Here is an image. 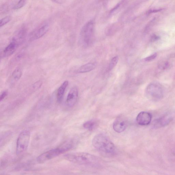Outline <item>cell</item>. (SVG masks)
Listing matches in <instances>:
<instances>
[{
	"mask_svg": "<svg viewBox=\"0 0 175 175\" xmlns=\"http://www.w3.org/2000/svg\"><path fill=\"white\" fill-rule=\"evenodd\" d=\"M92 144L94 148L103 155L112 156L116 154V148L114 144L103 134H98L94 136Z\"/></svg>",
	"mask_w": 175,
	"mask_h": 175,
	"instance_id": "cell-1",
	"label": "cell"
},
{
	"mask_svg": "<svg viewBox=\"0 0 175 175\" xmlns=\"http://www.w3.org/2000/svg\"><path fill=\"white\" fill-rule=\"evenodd\" d=\"M64 157L68 161L79 165L97 166L100 162L97 157L88 153H70L65 154Z\"/></svg>",
	"mask_w": 175,
	"mask_h": 175,
	"instance_id": "cell-2",
	"label": "cell"
},
{
	"mask_svg": "<svg viewBox=\"0 0 175 175\" xmlns=\"http://www.w3.org/2000/svg\"><path fill=\"white\" fill-rule=\"evenodd\" d=\"M94 24L91 20L84 25L80 34V40L82 45L85 47L92 45L94 41Z\"/></svg>",
	"mask_w": 175,
	"mask_h": 175,
	"instance_id": "cell-3",
	"label": "cell"
},
{
	"mask_svg": "<svg viewBox=\"0 0 175 175\" xmlns=\"http://www.w3.org/2000/svg\"><path fill=\"white\" fill-rule=\"evenodd\" d=\"M145 93L149 99L152 101H158L163 97V87L160 83L157 82L149 84L146 89Z\"/></svg>",
	"mask_w": 175,
	"mask_h": 175,
	"instance_id": "cell-4",
	"label": "cell"
},
{
	"mask_svg": "<svg viewBox=\"0 0 175 175\" xmlns=\"http://www.w3.org/2000/svg\"><path fill=\"white\" fill-rule=\"evenodd\" d=\"M30 134L28 130H24L20 133L17 138L16 154L20 155L26 151L30 141Z\"/></svg>",
	"mask_w": 175,
	"mask_h": 175,
	"instance_id": "cell-5",
	"label": "cell"
},
{
	"mask_svg": "<svg viewBox=\"0 0 175 175\" xmlns=\"http://www.w3.org/2000/svg\"><path fill=\"white\" fill-rule=\"evenodd\" d=\"M49 28L48 22L42 23L31 33L29 35V39L31 41H34L41 38L48 31Z\"/></svg>",
	"mask_w": 175,
	"mask_h": 175,
	"instance_id": "cell-6",
	"label": "cell"
},
{
	"mask_svg": "<svg viewBox=\"0 0 175 175\" xmlns=\"http://www.w3.org/2000/svg\"><path fill=\"white\" fill-rule=\"evenodd\" d=\"M62 153L59 148L51 149L39 155L37 158V161L40 163L44 162L57 157Z\"/></svg>",
	"mask_w": 175,
	"mask_h": 175,
	"instance_id": "cell-7",
	"label": "cell"
},
{
	"mask_svg": "<svg viewBox=\"0 0 175 175\" xmlns=\"http://www.w3.org/2000/svg\"><path fill=\"white\" fill-rule=\"evenodd\" d=\"M78 88L73 87L70 89L68 94L66 104L68 108H72L74 106L78 101Z\"/></svg>",
	"mask_w": 175,
	"mask_h": 175,
	"instance_id": "cell-8",
	"label": "cell"
},
{
	"mask_svg": "<svg viewBox=\"0 0 175 175\" xmlns=\"http://www.w3.org/2000/svg\"><path fill=\"white\" fill-rule=\"evenodd\" d=\"M128 125L127 119L122 116H118L116 119L113 124V128L115 132L121 133L123 132Z\"/></svg>",
	"mask_w": 175,
	"mask_h": 175,
	"instance_id": "cell-9",
	"label": "cell"
},
{
	"mask_svg": "<svg viewBox=\"0 0 175 175\" xmlns=\"http://www.w3.org/2000/svg\"><path fill=\"white\" fill-rule=\"evenodd\" d=\"M152 115L148 112H142L137 116L136 121L138 125L141 126H147L151 122Z\"/></svg>",
	"mask_w": 175,
	"mask_h": 175,
	"instance_id": "cell-10",
	"label": "cell"
},
{
	"mask_svg": "<svg viewBox=\"0 0 175 175\" xmlns=\"http://www.w3.org/2000/svg\"><path fill=\"white\" fill-rule=\"evenodd\" d=\"M173 115L171 113L168 114L162 118L155 120L153 126L155 128H160L167 125L172 121Z\"/></svg>",
	"mask_w": 175,
	"mask_h": 175,
	"instance_id": "cell-11",
	"label": "cell"
},
{
	"mask_svg": "<svg viewBox=\"0 0 175 175\" xmlns=\"http://www.w3.org/2000/svg\"><path fill=\"white\" fill-rule=\"evenodd\" d=\"M27 34L26 28L24 27L22 28L17 31L12 41L16 42L19 46L24 42L26 38Z\"/></svg>",
	"mask_w": 175,
	"mask_h": 175,
	"instance_id": "cell-12",
	"label": "cell"
},
{
	"mask_svg": "<svg viewBox=\"0 0 175 175\" xmlns=\"http://www.w3.org/2000/svg\"><path fill=\"white\" fill-rule=\"evenodd\" d=\"M19 46L16 42L11 41L9 44L3 50L1 54V57L2 58L9 57L15 52L16 51Z\"/></svg>",
	"mask_w": 175,
	"mask_h": 175,
	"instance_id": "cell-13",
	"label": "cell"
},
{
	"mask_svg": "<svg viewBox=\"0 0 175 175\" xmlns=\"http://www.w3.org/2000/svg\"><path fill=\"white\" fill-rule=\"evenodd\" d=\"M68 85V81H65L58 88L57 94V100L58 103H60L63 100L66 89Z\"/></svg>",
	"mask_w": 175,
	"mask_h": 175,
	"instance_id": "cell-14",
	"label": "cell"
},
{
	"mask_svg": "<svg viewBox=\"0 0 175 175\" xmlns=\"http://www.w3.org/2000/svg\"><path fill=\"white\" fill-rule=\"evenodd\" d=\"M95 67L96 65L94 63H88L80 67L78 72L80 73L89 72L93 70Z\"/></svg>",
	"mask_w": 175,
	"mask_h": 175,
	"instance_id": "cell-15",
	"label": "cell"
},
{
	"mask_svg": "<svg viewBox=\"0 0 175 175\" xmlns=\"http://www.w3.org/2000/svg\"><path fill=\"white\" fill-rule=\"evenodd\" d=\"M75 144V142L72 140H69L64 143L59 148L62 153L65 152L72 148Z\"/></svg>",
	"mask_w": 175,
	"mask_h": 175,
	"instance_id": "cell-16",
	"label": "cell"
},
{
	"mask_svg": "<svg viewBox=\"0 0 175 175\" xmlns=\"http://www.w3.org/2000/svg\"><path fill=\"white\" fill-rule=\"evenodd\" d=\"M98 126V123L96 120H91L87 121L83 124L84 128L90 131L96 129Z\"/></svg>",
	"mask_w": 175,
	"mask_h": 175,
	"instance_id": "cell-17",
	"label": "cell"
},
{
	"mask_svg": "<svg viewBox=\"0 0 175 175\" xmlns=\"http://www.w3.org/2000/svg\"><path fill=\"white\" fill-rule=\"evenodd\" d=\"M22 75V72L20 68H17L13 72L12 78L14 81H18L21 78Z\"/></svg>",
	"mask_w": 175,
	"mask_h": 175,
	"instance_id": "cell-18",
	"label": "cell"
},
{
	"mask_svg": "<svg viewBox=\"0 0 175 175\" xmlns=\"http://www.w3.org/2000/svg\"><path fill=\"white\" fill-rule=\"evenodd\" d=\"M12 136V133L11 132L8 131L1 135V146L4 145L5 142L8 141L10 137Z\"/></svg>",
	"mask_w": 175,
	"mask_h": 175,
	"instance_id": "cell-19",
	"label": "cell"
},
{
	"mask_svg": "<svg viewBox=\"0 0 175 175\" xmlns=\"http://www.w3.org/2000/svg\"><path fill=\"white\" fill-rule=\"evenodd\" d=\"M118 60L119 57L118 56H116L112 58L109 63L108 68L109 71H112L114 68L117 64Z\"/></svg>",
	"mask_w": 175,
	"mask_h": 175,
	"instance_id": "cell-20",
	"label": "cell"
},
{
	"mask_svg": "<svg viewBox=\"0 0 175 175\" xmlns=\"http://www.w3.org/2000/svg\"><path fill=\"white\" fill-rule=\"evenodd\" d=\"M27 0H20L16 4L13 6V9L14 10H18L22 8L27 2Z\"/></svg>",
	"mask_w": 175,
	"mask_h": 175,
	"instance_id": "cell-21",
	"label": "cell"
},
{
	"mask_svg": "<svg viewBox=\"0 0 175 175\" xmlns=\"http://www.w3.org/2000/svg\"><path fill=\"white\" fill-rule=\"evenodd\" d=\"M12 20V17L8 16L2 18L0 21V27L1 28L8 23Z\"/></svg>",
	"mask_w": 175,
	"mask_h": 175,
	"instance_id": "cell-22",
	"label": "cell"
},
{
	"mask_svg": "<svg viewBox=\"0 0 175 175\" xmlns=\"http://www.w3.org/2000/svg\"><path fill=\"white\" fill-rule=\"evenodd\" d=\"M42 82L41 81H38L35 82L33 85V88L35 89H39L41 87Z\"/></svg>",
	"mask_w": 175,
	"mask_h": 175,
	"instance_id": "cell-23",
	"label": "cell"
},
{
	"mask_svg": "<svg viewBox=\"0 0 175 175\" xmlns=\"http://www.w3.org/2000/svg\"><path fill=\"white\" fill-rule=\"evenodd\" d=\"M169 63L167 62H163L159 65V68L162 70H165L169 67Z\"/></svg>",
	"mask_w": 175,
	"mask_h": 175,
	"instance_id": "cell-24",
	"label": "cell"
},
{
	"mask_svg": "<svg viewBox=\"0 0 175 175\" xmlns=\"http://www.w3.org/2000/svg\"><path fill=\"white\" fill-rule=\"evenodd\" d=\"M157 53H155L145 58V60L147 62L151 61L153 60H154L155 58H156L157 56Z\"/></svg>",
	"mask_w": 175,
	"mask_h": 175,
	"instance_id": "cell-25",
	"label": "cell"
},
{
	"mask_svg": "<svg viewBox=\"0 0 175 175\" xmlns=\"http://www.w3.org/2000/svg\"><path fill=\"white\" fill-rule=\"evenodd\" d=\"M160 38L159 36L156 34H153L151 38V42H154L156 41H158Z\"/></svg>",
	"mask_w": 175,
	"mask_h": 175,
	"instance_id": "cell-26",
	"label": "cell"
},
{
	"mask_svg": "<svg viewBox=\"0 0 175 175\" xmlns=\"http://www.w3.org/2000/svg\"><path fill=\"white\" fill-rule=\"evenodd\" d=\"M7 94H8V92L6 91H3L2 92L1 95V96H0V100H1V101L4 99V98L7 96Z\"/></svg>",
	"mask_w": 175,
	"mask_h": 175,
	"instance_id": "cell-27",
	"label": "cell"
},
{
	"mask_svg": "<svg viewBox=\"0 0 175 175\" xmlns=\"http://www.w3.org/2000/svg\"><path fill=\"white\" fill-rule=\"evenodd\" d=\"M163 9H154V10H149L147 12V14H149L151 13H155L158 12H160V11H162Z\"/></svg>",
	"mask_w": 175,
	"mask_h": 175,
	"instance_id": "cell-28",
	"label": "cell"
},
{
	"mask_svg": "<svg viewBox=\"0 0 175 175\" xmlns=\"http://www.w3.org/2000/svg\"><path fill=\"white\" fill-rule=\"evenodd\" d=\"M52 1L58 4H62L65 2V0H52Z\"/></svg>",
	"mask_w": 175,
	"mask_h": 175,
	"instance_id": "cell-29",
	"label": "cell"
}]
</instances>
